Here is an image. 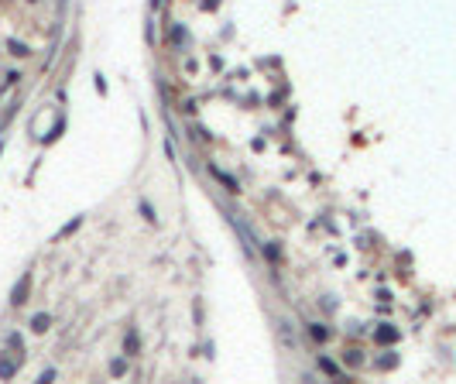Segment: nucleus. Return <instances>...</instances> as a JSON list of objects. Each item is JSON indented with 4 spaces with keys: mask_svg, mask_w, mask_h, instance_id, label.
Returning <instances> with one entry per match:
<instances>
[{
    "mask_svg": "<svg viewBox=\"0 0 456 384\" xmlns=\"http://www.w3.org/2000/svg\"><path fill=\"white\" fill-rule=\"evenodd\" d=\"M151 7H165V0H151Z\"/></svg>",
    "mask_w": 456,
    "mask_h": 384,
    "instance_id": "nucleus-19",
    "label": "nucleus"
},
{
    "mask_svg": "<svg viewBox=\"0 0 456 384\" xmlns=\"http://www.w3.org/2000/svg\"><path fill=\"white\" fill-rule=\"evenodd\" d=\"M343 360H347L350 367H360V364H364V357H360V350H347V353H343Z\"/></svg>",
    "mask_w": 456,
    "mask_h": 384,
    "instance_id": "nucleus-14",
    "label": "nucleus"
},
{
    "mask_svg": "<svg viewBox=\"0 0 456 384\" xmlns=\"http://www.w3.org/2000/svg\"><path fill=\"white\" fill-rule=\"evenodd\" d=\"M141 213H144V220H148V223H158V216H154V206L148 203V199H141Z\"/></svg>",
    "mask_w": 456,
    "mask_h": 384,
    "instance_id": "nucleus-15",
    "label": "nucleus"
},
{
    "mask_svg": "<svg viewBox=\"0 0 456 384\" xmlns=\"http://www.w3.org/2000/svg\"><path fill=\"white\" fill-rule=\"evenodd\" d=\"M309 336H312L316 343H326V340H329V329H326L322 322H309Z\"/></svg>",
    "mask_w": 456,
    "mask_h": 384,
    "instance_id": "nucleus-9",
    "label": "nucleus"
},
{
    "mask_svg": "<svg viewBox=\"0 0 456 384\" xmlns=\"http://www.w3.org/2000/svg\"><path fill=\"white\" fill-rule=\"evenodd\" d=\"M7 48H10V55H17V59L28 55V45H21V41H7Z\"/></svg>",
    "mask_w": 456,
    "mask_h": 384,
    "instance_id": "nucleus-16",
    "label": "nucleus"
},
{
    "mask_svg": "<svg viewBox=\"0 0 456 384\" xmlns=\"http://www.w3.org/2000/svg\"><path fill=\"white\" fill-rule=\"evenodd\" d=\"M48 326H52V315L48 312H35L31 315V329L35 333H48Z\"/></svg>",
    "mask_w": 456,
    "mask_h": 384,
    "instance_id": "nucleus-6",
    "label": "nucleus"
},
{
    "mask_svg": "<svg viewBox=\"0 0 456 384\" xmlns=\"http://www.w3.org/2000/svg\"><path fill=\"white\" fill-rule=\"evenodd\" d=\"M138 350H141V340H138V333L131 329V333L124 336V357H134Z\"/></svg>",
    "mask_w": 456,
    "mask_h": 384,
    "instance_id": "nucleus-7",
    "label": "nucleus"
},
{
    "mask_svg": "<svg viewBox=\"0 0 456 384\" xmlns=\"http://www.w3.org/2000/svg\"><path fill=\"white\" fill-rule=\"evenodd\" d=\"M278 333H281V343H285V347H295V340H292V326H288V322H278Z\"/></svg>",
    "mask_w": 456,
    "mask_h": 384,
    "instance_id": "nucleus-11",
    "label": "nucleus"
},
{
    "mask_svg": "<svg viewBox=\"0 0 456 384\" xmlns=\"http://www.w3.org/2000/svg\"><path fill=\"white\" fill-rule=\"evenodd\" d=\"M144 38H148V45H154V21L144 24Z\"/></svg>",
    "mask_w": 456,
    "mask_h": 384,
    "instance_id": "nucleus-18",
    "label": "nucleus"
},
{
    "mask_svg": "<svg viewBox=\"0 0 456 384\" xmlns=\"http://www.w3.org/2000/svg\"><path fill=\"white\" fill-rule=\"evenodd\" d=\"M28 288H31V278H28V275H21V278H17V285L10 288V306H24Z\"/></svg>",
    "mask_w": 456,
    "mask_h": 384,
    "instance_id": "nucleus-2",
    "label": "nucleus"
},
{
    "mask_svg": "<svg viewBox=\"0 0 456 384\" xmlns=\"http://www.w3.org/2000/svg\"><path fill=\"white\" fill-rule=\"evenodd\" d=\"M264 257L268 261H281V247L278 244H264Z\"/></svg>",
    "mask_w": 456,
    "mask_h": 384,
    "instance_id": "nucleus-13",
    "label": "nucleus"
},
{
    "mask_svg": "<svg viewBox=\"0 0 456 384\" xmlns=\"http://www.w3.org/2000/svg\"><path fill=\"white\" fill-rule=\"evenodd\" d=\"M79 227H82V216H72V220H69V223H66V227L59 230V237H69V233H76Z\"/></svg>",
    "mask_w": 456,
    "mask_h": 384,
    "instance_id": "nucleus-12",
    "label": "nucleus"
},
{
    "mask_svg": "<svg viewBox=\"0 0 456 384\" xmlns=\"http://www.w3.org/2000/svg\"><path fill=\"white\" fill-rule=\"evenodd\" d=\"M319 371H326V374H333V378H340V381L347 378V374L340 371V364H336V360H329V357H319Z\"/></svg>",
    "mask_w": 456,
    "mask_h": 384,
    "instance_id": "nucleus-8",
    "label": "nucleus"
},
{
    "mask_svg": "<svg viewBox=\"0 0 456 384\" xmlns=\"http://www.w3.org/2000/svg\"><path fill=\"white\" fill-rule=\"evenodd\" d=\"M110 374L124 378V374H127V360H113V364H110Z\"/></svg>",
    "mask_w": 456,
    "mask_h": 384,
    "instance_id": "nucleus-17",
    "label": "nucleus"
},
{
    "mask_svg": "<svg viewBox=\"0 0 456 384\" xmlns=\"http://www.w3.org/2000/svg\"><path fill=\"white\" fill-rule=\"evenodd\" d=\"M374 336H378V343H394V340H398V329H394V326H381Z\"/></svg>",
    "mask_w": 456,
    "mask_h": 384,
    "instance_id": "nucleus-10",
    "label": "nucleus"
},
{
    "mask_svg": "<svg viewBox=\"0 0 456 384\" xmlns=\"http://www.w3.org/2000/svg\"><path fill=\"white\" fill-rule=\"evenodd\" d=\"M230 223H233V230L240 233V240H247V250L257 244V237H254V230L247 227V220H240V216H230Z\"/></svg>",
    "mask_w": 456,
    "mask_h": 384,
    "instance_id": "nucleus-3",
    "label": "nucleus"
},
{
    "mask_svg": "<svg viewBox=\"0 0 456 384\" xmlns=\"http://www.w3.org/2000/svg\"><path fill=\"white\" fill-rule=\"evenodd\" d=\"M210 175H213V178H220V182L227 185V192H240V182H237L233 175H227L223 168H216V165H210Z\"/></svg>",
    "mask_w": 456,
    "mask_h": 384,
    "instance_id": "nucleus-4",
    "label": "nucleus"
},
{
    "mask_svg": "<svg viewBox=\"0 0 456 384\" xmlns=\"http://www.w3.org/2000/svg\"><path fill=\"white\" fill-rule=\"evenodd\" d=\"M168 41H172V48H175V52H189V31H185V24H172Z\"/></svg>",
    "mask_w": 456,
    "mask_h": 384,
    "instance_id": "nucleus-1",
    "label": "nucleus"
},
{
    "mask_svg": "<svg viewBox=\"0 0 456 384\" xmlns=\"http://www.w3.org/2000/svg\"><path fill=\"white\" fill-rule=\"evenodd\" d=\"M17 364L21 360H14V357H0V381H10L17 374Z\"/></svg>",
    "mask_w": 456,
    "mask_h": 384,
    "instance_id": "nucleus-5",
    "label": "nucleus"
}]
</instances>
